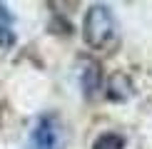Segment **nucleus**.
Here are the masks:
<instances>
[{"instance_id": "nucleus-1", "label": "nucleus", "mask_w": 152, "mask_h": 149, "mask_svg": "<svg viewBox=\"0 0 152 149\" xmlns=\"http://www.w3.org/2000/svg\"><path fill=\"white\" fill-rule=\"evenodd\" d=\"M82 37L92 50H115L120 40V27L110 5H92L82 22Z\"/></svg>"}, {"instance_id": "nucleus-2", "label": "nucleus", "mask_w": 152, "mask_h": 149, "mask_svg": "<svg viewBox=\"0 0 152 149\" xmlns=\"http://www.w3.org/2000/svg\"><path fill=\"white\" fill-rule=\"evenodd\" d=\"M60 147H62V132L58 119L53 114H42L30 129L25 149H60Z\"/></svg>"}, {"instance_id": "nucleus-3", "label": "nucleus", "mask_w": 152, "mask_h": 149, "mask_svg": "<svg viewBox=\"0 0 152 149\" xmlns=\"http://www.w3.org/2000/svg\"><path fill=\"white\" fill-rule=\"evenodd\" d=\"M12 40H15V35H12V27H10V15H8V10L0 5V45L10 47Z\"/></svg>"}, {"instance_id": "nucleus-4", "label": "nucleus", "mask_w": 152, "mask_h": 149, "mask_svg": "<svg viewBox=\"0 0 152 149\" xmlns=\"http://www.w3.org/2000/svg\"><path fill=\"white\" fill-rule=\"evenodd\" d=\"M125 139L120 134H102L97 142H95V149H122Z\"/></svg>"}]
</instances>
